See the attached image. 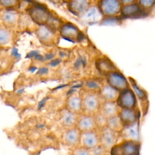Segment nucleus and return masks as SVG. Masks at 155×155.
I'll return each mask as SVG.
<instances>
[{"mask_svg": "<svg viewBox=\"0 0 155 155\" xmlns=\"http://www.w3.org/2000/svg\"><path fill=\"white\" fill-rule=\"evenodd\" d=\"M35 35L39 42L46 47H51L59 41V33L47 25H39L35 30Z\"/></svg>", "mask_w": 155, "mask_h": 155, "instance_id": "f257e3e1", "label": "nucleus"}, {"mask_svg": "<svg viewBox=\"0 0 155 155\" xmlns=\"http://www.w3.org/2000/svg\"><path fill=\"white\" fill-rule=\"evenodd\" d=\"M81 97L82 113L91 116L95 115L98 112L102 102L97 93L84 91Z\"/></svg>", "mask_w": 155, "mask_h": 155, "instance_id": "f03ea898", "label": "nucleus"}, {"mask_svg": "<svg viewBox=\"0 0 155 155\" xmlns=\"http://www.w3.org/2000/svg\"><path fill=\"white\" fill-rule=\"evenodd\" d=\"M96 5L104 18H115L120 15L122 5L119 0H97Z\"/></svg>", "mask_w": 155, "mask_h": 155, "instance_id": "7ed1b4c3", "label": "nucleus"}, {"mask_svg": "<svg viewBox=\"0 0 155 155\" xmlns=\"http://www.w3.org/2000/svg\"><path fill=\"white\" fill-rule=\"evenodd\" d=\"M28 13L31 21L39 26L46 25L49 19L51 11L42 4H34L28 8Z\"/></svg>", "mask_w": 155, "mask_h": 155, "instance_id": "20e7f679", "label": "nucleus"}, {"mask_svg": "<svg viewBox=\"0 0 155 155\" xmlns=\"http://www.w3.org/2000/svg\"><path fill=\"white\" fill-rule=\"evenodd\" d=\"M58 33L61 37L72 42H78L83 38V33L81 30L71 22H64Z\"/></svg>", "mask_w": 155, "mask_h": 155, "instance_id": "39448f33", "label": "nucleus"}, {"mask_svg": "<svg viewBox=\"0 0 155 155\" xmlns=\"http://www.w3.org/2000/svg\"><path fill=\"white\" fill-rule=\"evenodd\" d=\"M139 141L123 140L110 150V155H134L139 153Z\"/></svg>", "mask_w": 155, "mask_h": 155, "instance_id": "423d86ee", "label": "nucleus"}, {"mask_svg": "<svg viewBox=\"0 0 155 155\" xmlns=\"http://www.w3.org/2000/svg\"><path fill=\"white\" fill-rule=\"evenodd\" d=\"M99 134V145L106 151H110L117 143L119 137V133H117L104 127L101 128Z\"/></svg>", "mask_w": 155, "mask_h": 155, "instance_id": "0eeeda50", "label": "nucleus"}, {"mask_svg": "<svg viewBox=\"0 0 155 155\" xmlns=\"http://www.w3.org/2000/svg\"><path fill=\"white\" fill-rule=\"evenodd\" d=\"M105 78L107 84L119 92L130 88L127 79L117 70L107 74Z\"/></svg>", "mask_w": 155, "mask_h": 155, "instance_id": "6e6552de", "label": "nucleus"}, {"mask_svg": "<svg viewBox=\"0 0 155 155\" xmlns=\"http://www.w3.org/2000/svg\"><path fill=\"white\" fill-rule=\"evenodd\" d=\"M97 0H68L67 9L74 16L79 18L92 5L96 4Z\"/></svg>", "mask_w": 155, "mask_h": 155, "instance_id": "1a4fd4ad", "label": "nucleus"}, {"mask_svg": "<svg viewBox=\"0 0 155 155\" xmlns=\"http://www.w3.org/2000/svg\"><path fill=\"white\" fill-rule=\"evenodd\" d=\"M116 102L120 108H136V96L131 88L119 92Z\"/></svg>", "mask_w": 155, "mask_h": 155, "instance_id": "9d476101", "label": "nucleus"}, {"mask_svg": "<svg viewBox=\"0 0 155 155\" xmlns=\"http://www.w3.org/2000/svg\"><path fill=\"white\" fill-rule=\"evenodd\" d=\"M79 145L88 150L96 148L99 145V134L95 130L81 133Z\"/></svg>", "mask_w": 155, "mask_h": 155, "instance_id": "9b49d317", "label": "nucleus"}, {"mask_svg": "<svg viewBox=\"0 0 155 155\" xmlns=\"http://www.w3.org/2000/svg\"><path fill=\"white\" fill-rule=\"evenodd\" d=\"M75 127L82 133L95 130L97 126L93 116L81 113L78 115Z\"/></svg>", "mask_w": 155, "mask_h": 155, "instance_id": "f8f14e48", "label": "nucleus"}, {"mask_svg": "<svg viewBox=\"0 0 155 155\" xmlns=\"http://www.w3.org/2000/svg\"><path fill=\"white\" fill-rule=\"evenodd\" d=\"M118 116L124 127L133 125L138 121V113L136 108H120Z\"/></svg>", "mask_w": 155, "mask_h": 155, "instance_id": "ddd939ff", "label": "nucleus"}, {"mask_svg": "<svg viewBox=\"0 0 155 155\" xmlns=\"http://www.w3.org/2000/svg\"><path fill=\"white\" fill-rule=\"evenodd\" d=\"M81 132L76 128L67 129L62 136L63 143L70 147H78L80 142Z\"/></svg>", "mask_w": 155, "mask_h": 155, "instance_id": "4468645a", "label": "nucleus"}, {"mask_svg": "<svg viewBox=\"0 0 155 155\" xmlns=\"http://www.w3.org/2000/svg\"><path fill=\"white\" fill-rule=\"evenodd\" d=\"M65 108L77 114H81L82 113L81 94L78 93L70 94L65 101Z\"/></svg>", "mask_w": 155, "mask_h": 155, "instance_id": "2eb2a0df", "label": "nucleus"}, {"mask_svg": "<svg viewBox=\"0 0 155 155\" xmlns=\"http://www.w3.org/2000/svg\"><path fill=\"white\" fill-rule=\"evenodd\" d=\"M119 91L107 84H104L97 94L102 102H116Z\"/></svg>", "mask_w": 155, "mask_h": 155, "instance_id": "dca6fc26", "label": "nucleus"}, {"mask_svg": "<svg viewBox=\"0 0 155 155\" xmlns=\"http://www.w3.org/2000/svg\"><path fill=\"white\" fill-rule=\"evenodd\" d=\"M119 109L116 102H102L98 113L107 119L118 115Z\"/></svg>", "mask_w": 155, "mask_h": 155, "instance_id": "f3484780", "label": "nucleus"}, {"mask_svg": "<svg viewBox=\"0 0 155 155\" xmlns=\"http://www.w3.org/2000/svg\"><path fill=\"white\" fill-rule=\"evenodd\" d=\"M102 18L103 16L101 14L97 5L94 4L79 18L82 22L85 24H93L99 21Z\"/></svg>", "mask_w": 155, "mask_h": 155, "instance_id": "a211bd4d", "label": "nucleus"}, {"mask_svg": "<svg viewBox=\"0 0 155 155\" xmlns=\"http://www.w3.org/2000/svg\"><path fill=\"white\" fill-rule=\"evenodd\" d=\"M145 13L140 8L137 2L122 5L120 9V15L125 18H136L139 17Z\"/></svg>", "mask_w": 155, "mask_h": 155, "instance_id": "6ab92c4d", "label": "nucleus"}, {"mask_svg": "<svg viewBox=\"0 0 155 155\" xmlns=\"http://www.w3.org/2000/svg\"><path fill=\"white\" fill-rule=\"evenodd\" d=\"M78 115L64 108L60 113V122L66 129L74 128L76 127Z\"/></svg>", "mask_w": 155, "mask_h": 155, "instance_id": "aec40b11", "label": "nucleus"}, {"mask_svg": "<svg viewBox=\"0 0 155 155\" xmlns=\"http://www.w3.org/2000/svg\"><path fill=\"white\" fill-rule=\"evenodd\" d=\"M96 67L97 70L103 76H106L111 71L116 70V67L110 59L107 57H101L96 59Z\"/></svg>", "mask_w": 155, "mask_h": 155, "instance_id": "412c9836", "label": "nucleus"}, {"mask_svg": "<svg viewBox=\"0 0 155 155\" xmlns=\"http://www.w3.org/2000/svg\"><path fill=\"white\" fill-rule=\"evenodd\" d=\"M123 140H136L138 141L139 139V129L138 122L133 125L124 127L122 130L119 133Z\"/></svg>", "mask_w": 155, "mask_h": 155, "instance_id": "4be33fe9", "label": "nucleus"}, {"mask_svg": "<svg viewBox=\"0 0 155 155\" xmlns=\"http://www.w3.org/2000/svg\"><path fill=\"white\" fill-rule=\"evenodd\" d=\"M103 84L102 81L99 79H89L84 82L82 85L83 91L97 93Z\"/></svg>", "mask_w": 155, "mask_h": 155, "instance_id": "5701e85b", "label": "nucleus"}, {"mask_svg": "<svg viewBox=\"0 0 155 155\" xmlns=\"http://www.w3.org/2000/svg\"><path fill=\"white\" fill-rule=\"evenodd\" d=\"M106 127L117 133H119L124 128L118 115L107 119L106 122Z\"/></svg>", "mask_w": 155, "mask_h": 155, "instance_id": "b1692460", "label": "nucleus"}, {"mask_svg": "<svg viewBox=\"0 0 155 155\" xmlns=\"http://www.w3.org/2000/svg\"><path fill=\"white\" fill-rule=\"evenodd\" d=\"M63 22H64L62 21V20L59 18V17L54 15L53 12H51L49 19L47 23L46 24V25L49 27H50L51 28L53 29L54 30L59 31V30Z\"/></svg>", "mask_w": 155, "mask_h": 155, "instance_id": "393cba45", "label": "nucleus"}, {"mask_svg": "<svg viewBox=\"0 0 155 155\" xmlns=\"http://www.w3.org/2000/svg\"><path fill=\"white\" fill-rule=\"evenodd\" d=\"M4 19L5 22L10 25H15L18 20L19 15L15 11H8L5 13L4 15Z\"/></svg>", "mask_w": 155, "mask_h": 155, "instance_id": "a878e982", "label": "nucleus"}, {"mask_svg": "<svg viewBox=\"0 0 155 155\" xmlns=\"http://www.w3.org/2000/svg\"><path fill=\"white\" fill-rule=\"evenodd\" d=\"M136 2L146 13L150 12L153 8L155 0H137Z\"/></svg>", "mask_w": 155, "mask_h": 155, "instance_id": "bb28decb", "label": "nucleus"}, {"mask_svg": "<svg viewBox=\"0 0 155 155\" xmlns=\"http://www.w3.org/2000/svg\"><path fill=\"white\" fill-rule=\"evenodd\" d=\"M130 79V81L131 82V85L134 89V93L135 94L136 96H137L140 99H145L146 97V93L144 90H143L142 89L140 88V87L137 85L136 82L132 79L131 78Z\"/></svg>", "mask_w": 155, "mask_h": 155, "instance_id": "cd10ccee", "label": "nucleus"}, {"mask_svg": "<svg viewBox=\"0 0 155 155\" xmlns=\"http://www.w3.org/2000/svg\"><path fill=\"white\" fill-rule=\"evenodd\" d=\"M11 36L10 33L6 30H0V44H5L10 42Z\"/></svg>", "mask_w": 155, "mask_h": 155, "instance_id": "c85d7f7f", "label": "nucleus"}, {"mask_svg": "<svg viewBox=\"0 0 155 155\" xmlns=\"http://www.w3.org/2000/svg\"><path fill=\"white\" fill-rule=\"evenodd\" d=\"M71 155H91V154L90 150L78 146L73 149Z\"/></svg>", "mask_w": 155, "mask_h": 155, "instance_id": "c756f323", "label": "nucleus"}, {"mask_svg": "<svg viewBox=\"0 0 155 155\" xmlns=\"http://www.w3.org/2000/svg\"><path fill=\"white\" fill-rule=\"evenodd\" d=\"M0 3L6 7H15L18 6L19 4V0H0Z\"/></svg>", "mask_w": 155, "mask_h": 155, "instance_id": "7c9ffc66", "label": "nucleus"}, {"mask_svg": "<svg viewBox=\"0 0 155 155\" xmlns=\"http://www.w3.org/2000/svg\"><path fill=\"white\" fill-rule=\"evenodd\" d=\"M119 1H120L122 5L133 4V3H135L137 2V0H119Z\"/></svg>", "mask_w": 155, "mask_h": 155, "instance_id": "2f4dec72", "label": "nucleus"}, {"mask_svg": "<svg viewBox=\"0 0 155 155\" xmlns=\"http://www.w3.org/2000/svg\"><path fill=\"white\" fill-rule=\"evenodd\" d=\"M134 155H139V154L138 153V154H134Z\"/></svg>", "mask_w": 155, "mask_h": 155, "instance_id": "473e14b6", "label": "nucleus"}, {"mask_svg": "<svg viewBox=\"0 0 155 155\" xmlns=\"http://www.w3.org/2000/svg\"><path fill=\"white\" fill-rule=\"evenodd\" d=\"M105 155H110V154H105Z\"/></svg>", "mask_w": 155, "mask_h": 155, "instance_id": "72a5a7b5", "label": "nucleus"}]
</instances>
